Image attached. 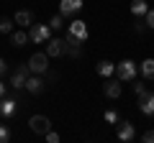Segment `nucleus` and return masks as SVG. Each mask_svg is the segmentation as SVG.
I'll use <instances>...</instances> for the list:
<instances>
[{"instance_id":"f257e3e1","label":"nucleus","mask_w":154,"mask_h":143,"mask_svg":"<svg viewBox=\"0 0 154 143\" xmlns=\"http://www.w3.org/2000/svg\"><path fill=\"white\" fill-rule=\"evenodd\" d=\"M49 39H51V28L46 23H31L28 26V41H33V44H46Z\"/></svg>"},{"instance_id":"f03ea898","label":"nucleus","mask_w":154,"mask_h":143,"mask_svg":"<svg viewBox=\"0 0 154 143\" xmlns=\"http://www.w3.org/2000/svg\"><path fill=\"white\" fill-rule=\"evenodd\" d=\"M116 77L121 79V82H131V79H136V61L131 59H123L116 64Z\"/></svg>"},{"instance_id":"7ed1b4c3","label":"nucleus","mask_w":154,"mask_h":143,"mask_svg":"<svg viewBox=\"0 0 154 143\" xmlns=\"http://www.w3.org/2000/svg\"><path fill=\"white\" fill-rule=\"evenodd\" d=\"M46 69H49V56L41 54V51H36V54L28 59V72H33V74H46Z\"/></svg>"},{"instance_id":"20e7f679","label":"nucleus","mask_w":154,"mask_h":143,"mask_svg":"<svg viewBox=\"0 0 154 143\" xmlns=\"http://www.w3.org/2000/svg\"><path fill=\"white\" fill-rule=\"evenodd\" d=\"M28 128H31L33 133H38V136H46V133L51 130V120L46 115H31L28 118Z\"/></svg>"},{"instance_id":"39448f33","label":"nucleus","mask_w":154,"mask_h":143,"mask_svg":"<svg viewBox=\"0 0 154 143\" xmlns=\"http://www.w3.org/2000/svg\"><path fill=\"white\" fill-rule=\"evenodd\" d=\"M26 77H28V64H18L16 72L11 74V87H13V89H23Z\"/></svg>"},{"instance_id":"423d86ee","label":"nucleus","mask_w":154,"mask_h":143,"mask_svg":"<svg viewBox=\"0 0 154 143\" xmlns=\"http://www.w3.org/2000/svg\"><path fill=\"white\" fill-rule=\"evenodd\" d=\"M82 8H85L82 0H62L59 3V16H64V18L67 16H77Z\"/></svg>"},{"instance_id":"0eeeda50","label":"nucleus","mask_w":154,"mask_h":143,"mask_svg":"<svg viewBox=\"0 0 154 143\" xmlns=\"http://www.w3.org/2000/svg\"><path fill=\"white\" fill-rule=\"evenodd\" d=\"M26 92H31V95H41L46 89V82L41 79V74H33V77H26Z\"/></svg>"},{"instance_id":"6e6552de","label":"nucleus","mask_w":154,"mask_h":143,"mask_svg":"<svg viewBox=\"0 0 154 143\" xmlns=\"http://www.w3.org/2000/svg\"><path fill=\"white\" fill-rule=\"evenodd\" d=\"M46 56H49V59L64 56V39H49L46 41Z\"/></svg>"},{"instance_id":"1a4fd4ad","label":"nucleus","mask_w":154,"mask_h":143,"mask_svg":"<svg viewBox=\"0 0 154 143\" xmlns=\"http://www.w3.org/2000/svg\"><path fill=\"white\" fill-rule=\"evenodd\" d=\"M103 92H105V97H110V100H118L121 97V92H123V87H121V79H105V84H103Z\"/></svg>"},{"instance_id":"9d476101","label":"nucleus","mask_w":154,"mask_h":143,"mask_svg":"<svg viewBox=\"0 0 154 143\" xmlns=\"http://www.w3.org/2000/svg\"><path fill=\"white\" fill-rule=\"evenodd\" d=\"M18 110V100L16 97H0V118H11Z\"/></svg>"},{"instance_id":"9b49d317","label":"nucleus","mask_w":154,"mask_h":143,"mask_svg":"<svg viewBox=\"0 0 154 143\" xmlns=\"http://www.w3.org/2000/svg\"><path fill=\"white\" fill-rule=\"evenodd\" d=\"M139 110H141L144 115H154V95L152 92L139 95Z\"/></svg>"},{"instance_id":"f8f14e48","label":"nucleus","mask_w":154,"mask_h":143,"mask_svg":"<svg viewBox=\"0 0 154 143\" xmlns=\"http://www.w3.org/2000/svg\"><path fill=\"white\" fill-rule=\"evenodd\" d=\"M134 136H136V130H134V123H131V120H123V123H118V138H121L123 143L134 141Z\"/></svg>"},{"instance_id":"ddd939ff","label":"nucleus","mask_w":154,"mask_h":143,"mask_svg":"<svg viewBox=\"0 0 154 143\" xmlns=\"http://www.w3.org/2000/svg\"><path fill=\"white\" fill-rule=\"evenodd\" d=\"M69 33H72V36H77L80 41H85V39H88V23L80 21V18L72 21V23H69Z\"/></svg>"},{"instance_id":"4468645a","label":"nucleus","mask_w":154,"mask_h":143,"mask_svg":"<svg viewBox=\"0 0 154 143\" xmlns=\"http://www.w3.org/2000/svg\"><path fill=\"white\" fill-rule=\"evenodd\" d=\"M13 23H18L21 28H28L33 23V13L31 10H18L16 16H13Z\"/></svg>"},{"instance_id":"2eb2a0df","label":"nucleus","mask_w":154,"mask_h":143,"mask_svg":"<svg viewBox=\"0 0 154 143\" xmlns=\"http://www.w3.org/2000/svg\"><path fill=\"white\" fill-rule=\"evenodd\" d=\"M11 41H13V46H26V44H28V31H26V28H21V31H13Z\"/></svg>"},{"instance_id":"dca6fc26","label":"nucleus","mask_w":154,"mask_h":143,"mask_svg":"<svg viewBox=\"0 0 154 143\" xmlns=\"http://www.w3.org/2000/svg\"><path fill=\"white\" fill-rule=\"evenodd\" d=\"M98 74L105 77V79L113 77V74H116V64H110V61H100V64H98Z\"/></svg>"},{"instance_id":"f3484780","label":"nucleus","mask_w":154,"mask_h":143,"mask_svg":"<svg viewBox=\"0 0 154 143\" xmlns=\"http://www.w3.org/2000/svg\"><path fill=\"white\" fill-rule=\"evenodd\" d=\"M146 10H149V3H146V0H134V3H131V13L136 18H141Z\"/></svg>"},{"instance_id":"a211bd4d","label":"nucleus","mask_w":154,"mask_h":143,"mask_svg":"<svg viewBox=\"0 0 154 143\" xmlns=\"http://www.w3.org/2000/svg\"><path fill=\"white\" fill-rule=\"evenodd\" d=\"M141 74L146 79H154V59H144L141 61Z\"/></svg>"},{"instance_id":"6ab92c4d","label":"nucleus","mask_w":154,"mask_h":143,"mask_svg":"<svg viewBox=\"0 0 154 143\" xmlns=\"http://www.w3.org/2000/svg\"><path fill=\"white\" fill-rule=\"evenodd\" d=\"M49 28H51V31H62V28H64V16H59V13H57V16L49 21Z\"/></svg>"},{"instance_id":"aec40b11","label":"nucleus","mask_w":154,"mask_h":143,"mask_svg":"<svg viewBox=\"0 0 154 143\" xmlns=\"http://www.w3.org/2000/svg\"><path fill=\"white\" fill-rule=\"evenodd\" d=\"M0 33H13V21L11 18H0Z\"/></svg>"},{"instance_id":"412c9836","label":"nucleus","mask_w":154,"mask_h":143,"mask_svg":"<svg viewBox=\"0 0 154 143\" xmlns=\"http://www.w3.org/2000/svg\"><path fill=\"white\" fill-rule=\"evenodd\" d=\"M105 123H110V125H116V123H118V112H116V110H105Z\"/></svg>"},{"instance_id":"4be33fe9","label":"nucleus","mask_w":154,"mask_h":143,"mask_svg":"<svg viewBox=\"0 0 154 143\" xmlns=\"http://www.w3.org/2000/svg\"><path fill=\"white\" fill-rule=\"evenodd\" d=\"M144 23H146L149 28H154V10H146V13H144Z\"/></svg>"},{"instance_id":"5701e85b","label":"nucleus","mask_w":154,"mask_h":143,"mask_svg":"<svg viewBox=\"0 0 154 143\" xmlns=\"http://www.w3.org/2000/svg\"><path fill=\"white\" fill-rule=\"evenodd\" d=\"M134 92H136V95L146 92V84H144V82H139V79H136V82H134Z\"/></svg>"},{"instance_id":"b1692460","label":"nucleus","mask_w":154,"mask_h":143,"mask_svg":"<svg viewBox=\"0 0 154 143\" xmlns=\"http://www.w3.org/2000/svg\"><path fill=\"white\" fill-rule=\"evenodd\" d=\"M8 138H11V133H8V128H5V125H0V143H5Z\"/></svg>"},{"instance_id":"393cba45","label":"nucleus","mask_w":154,"mask_h":143,"mask_svg":"<svg viewBox=\"0 0 154 143\" xmlns=\"http://www.w3.org/2000/svg\"><path fill=\"white\" fill-rule=\"evenodd\" d=\"M46 141H49V143H59V133L49 130V133H46Z\"/></svg>"},{"instance_id":"a878e982","label":"nucleus","mask_w":154,"mask_h":143,"mask_svg":"<svg viewBox=\"0 0 154 143\" xmlns=\"http://www.w3.org/2000/svg\"><path fill=\"white\" fill-rule=\"evenodd\" d=\"M141 141H144V143H154V130H146V133L141 136Z\"/></svg>"},{"instance_id":"bb28decb","label":"nucleus","mask_w":154,"mask_h":143,"mask_svg":"<svg viewBox=\"0 0 154 143\" xmlns=\"http://www.w3.org/2000/svg\"><path fill=\"white\" fill-rule=\"evenodd\" d=\"M144 28H146V23H144V21H136V33H144Z\"/></svg>"},{"instance_id":"cd10ccee","label":"nucleus","mask_w":154,"mask_h":143,"mask_svg":"<svg viewBox=\"0 0 154 143\" xmlns=\"http://www.w3.org/2000/svg\"><path fill=\"white\" fill-rule=\"evenodd\" d=\"M5 72H8V64H5V59H0V77H3Z\"/></svg>"},{"instance_id":"c85d7f7f","label":"nucleus","mask_w":154,"mask_h":143,"mask_svg":"<svg viewBox=\"0 0 154 143\" xmlns=\"http://www.w3.org/2000/svg\"><path fill=\"white\" fill-rule=\"evenodd\" d=\"M0 97H5V84L0 82Z\"/></svg>"}]
</instances>
